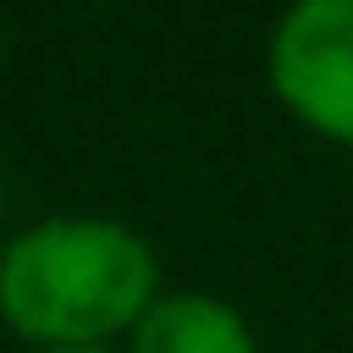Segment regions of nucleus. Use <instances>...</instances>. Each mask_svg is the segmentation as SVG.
<instances>
[{
    "label": "nucleus",
    "instance_id": "obj_1",
    "mask_svg": "<svg viewBox=\"0 0 353 353\" xmlns=\"http://www.w3.org/2000/svg\"><path fill=\"white\" fill-rule=\"evenodd\" d=\"M157 301V262L125 223L52 216L7 242L0 255V314L13 334L46 347H105L138 327Z\"/></svg>",
    "mask_w": 353,
    "mask_h": 353
},
{
    "label": "nucleus",
    "instance_id": "obj_2",
    "mask_svg": "<svg viewBox=\"0 0 353 353\" xmlns=\"http://www.w3.org/2000/svg\"><path fill=\"white\" fill-rule=\"evenodd\" d=\"M268 79L301 125L353 144V0H294L268 46Z\"/></svg>",
    "mask_w": 353,
    "mask_h": 353
},
{
    "label": "nucleus",
    "instance_id": "obj_3",
    "mask_svg": "<svg viewBox=\"0 0 353 353\" xmlns=\"http://www.w3.org/2000/svg\"><path fill=\"white\" fill-rule=\"evenodd\" d=\"M131 353H255V334L216 294H164L138 321Z\"/></svg>",
    "mask_w": 353,
    "mask_h": 353
},
{
    "label": "nucleus",
    "instance_id": "obj_4",
    "mask_svg": "<svg viewBox=\"0 0 353 353\" xmlns=\"http://www.w3.org/2000/svg\"><path fill=\"white\" fill-rule=\"evenodd\" d=\"M46 353H112V347H46Z\"/></svg>",
    "mask_w": 353,
    "mask_h": 353
}]
</instances>
